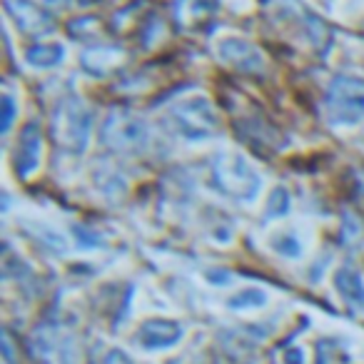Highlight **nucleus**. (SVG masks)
Segmentation results:
<instances>
[{"label": "nucleus", "mask_w": 364, "mask_h": 364, "mask_svg": "<svg viewBox=\"0 0 364 364\" xmlns=\"http://www.w3.org/2000/svg\"><path fill=\"white\" fill-rule=\"evenodd\" d=\"M80 3H85V6H90V3H95V0H80Z\"/></svg>", "instance_id": "393cba45"}, {"label": "nucleus", "mask_w": 364, "mask_h": 364, "mask_svg": "<svg viewBox=\"0 0 364 364\" xmlns=\"http://www.w3.org/2000/svg\"><path fill=\"white\" fill-rule=\"evenodd\" d=\"M362 235H364V228H362V223H359V218H354V215H344V223H342L344 245H359L362 242Z\"/></svg>", "instance_id": "aec40b11"}, {"label": "nucleus", "mask_w": 364, "mask_h": 364, "mask_svg": "<svg viewBox=\"0 0 364 364\" xmlns=\"http://www.w3.org/2000/svg\"><path fill=\"white\" fill-rule=\"evenodd\" d=\"M105 364H132V362H130V357H127L125 352H117V349H115V352L107 354Z\"/></svg>", "instance_id": "412c9836"}, {"label": "nucleus", "mask_w": 364, "mask_h": 364, "mask_svg": "<svg viewBox=\"0 0 364 364\" xmlns=\"http://www.w3.org/2000/svg\"><path fill=\"white\" fill-rule=\"evenodd\" d=\"M6 13L21 33L31 38H43L53 31V16L36 0H6Z\"/></svg>", "instance_id": "6e6552de"}, {"label": "nucleus", "mask_w": 364, "mask_h": 364, "mask_svg": "<svg viewBox=\"0 0 364 364\" xmlns=\"http://www.w3.org/2000/svg\"><path fill=\"white\" fill-rule=\"evenodd\" d=\"M125 63V53L120 48H112V46H95V48H87L85 53L80 55V65L87 75L92 77H105L112 75L117 68Z\"/></svg>", "instance_id": "1a4fd4ad"}, {"label": "nucleus", "mask_w": 364, "mask_h": 364, "mask_svg": "<svg viewBox=\"0 0 364 364\" xmlns=\"http://www.w3.org/2000/svg\"><path fill=\"white\" fill-rule=\"evenodd\" d=\"M92 110L80 95H65L53 112V140L58 150L70 157H80L87 152L92 140Z\"/></svg>", "instance_id": "7ed1b4c3"}, {"label": "nucleus", "mask_w": 364, "mask_h": 364, "mask_svg": "<svg viewBox=\"0 0 364 364\" xmlns=\"http://www.w3.org/2000/svg\"><path fill=\"white\" fill-rule=\"evenodd\" d=\"M269 250L284 259H299L307 252V237L299 228H284L269 235Z\"/></svg>", "instance_id": "f8f14e48"}, {"label": "nucleus", "mask_w": 364, "mask_h": 364, "mask_svg": "<svg viewBox=\"0 0 364 364\" xmlns=\"http://www.w3.org/2000/svg\"><path fill=\"white\" fill-rule=\"evenodd\" d=\"M46 3H50V6H65V3H68V0H46Z\"/></svg>", "instance_id": "b1692460"}, {"label": "nucleus", "mask_w": 364, "mask_h": 364, "mask_svg": "<svg viewBox=\"0 0 364 364\" xmlns=\"http://www.w3.org/2000/svg\"><path fill=\"white\" fill-rule=\"evenodd\" d=\"M182 339V327L170 319H150L137 332V342L145 349H165Z\"/></svg>", "instance_id": "9d476101"}, {"label": "nucleus", "mask_w": 364, "mask_h": 364, "mask_svg": "<svg viewBox=\"0 0 364 364\" xmlns=\"http://www.w3.org/2000/svg\"><path fill=\"white\" fill-rule=\"evenodd\" d=\"M334 287L347 304H352L354 309H364V277L359 269L349 267V264L339 267L334 272Z\"/></svg>", "instance_id": "ddd939ff"}, {"label": "nucleus", "mask_w": 364, "mask_h": 364, "mask_svg": "<svg viewBox=\"0 0 364 364\" xmlns=\"http://www.w3.org/2000/svg\"><path fill=\"white\" fill-rule=\"evenodd\" d=\"M92 182H95L97 193H102L110 200H120V198H125V193H127L125 175L117 172L115 167H107V165L97 167L95 175H92Z\"/></svg>", "instance_id": "2eb2a0df"}, {"label": "nucleus", "mask_w": 364, "mask_h": 364, "mask_svg": "<svg viewBox=\"0 0 364 364\" xmlns=\"http://www.w3.org/2000/svg\"><path fill=\"white\" fill-rule=\"evenodd\" d=\"M100 142L117 155H137L150 145V127L145 117L132 110H110L102 120Z\"/></svg>", "instance_id": "39448f33"}, {"label": "nucleus", "mask_w": 364, "mask_h": 364, "mask_svg": "<svg viewBox=\"0 0 364 364\" xmlns=\"http://www.w3.org/2000/svg\"><path fill=\"white\" fill-rule=\"evenodd\" d=\"M18 112H21V105H18L16 95L13 92H3V135H8L13 130Z\"/></svg>", "instance_id": "6ab92c4d"}, {"label": "nucleus", "mask_w": 364, "mask_h": 364, "mask_svg": "<svg viewBox=\"0 0 364 364\" xmlns=\"http://www.w3.org/2000/svg\"><path fill=\"white\" fill-rule=\"evenodd\" d=\"M213 53L220 63H225L228 68L237 73H247V75H255V73H262L267 60H264V53L255 46L252 41L242 36H232V33H225L218 41L213 43Z\"/></svg>", "instance_id": "423d86ee"}, {"label": "nucleus", "mask_w": 364, "mask_h": 364, "mask_svg": "<svg viewBox=\"0 0 364 364\" xmlns=\"http://www.w3.org/2000/svg\"><path fill=\"white\" fill-rule=\"evenodd\" d=\"M324 115L334 127H357L364 122V77L337 75L324 92Z\"/></svg>", "instance_id": "20e7f679"}, {"label": "nucleus", "mask_w": 364, "mask_h": 364, "mask_svg": "<svg viewBox=\"0 0 364 364\" xmlns=\"http://www.w3.org/2000/svg\"><path fill=\"white\" fill-rule=\"evenodd\" d=\"M167 122L180 140L193 142V145L213 140L220 132L218 110L205 92H190L172 102L167 110Z\"/></svg>", "instance_id": "f03ea898"}, {"label": "nucleus", "mask_w": 364, "mask_h": 364, "mask_svg": "<svg viewBox=\"0 0 364 364\" xmlns=\"http://www.w3.org/2000/svg\"><path fill=\"white\" fill-rule=\"evenodd\" d=\"M43 152H46V140H43V127L36 120H31L21 130V140L16 145V157H13V165H16L18 177L23 180H31L43 165Z\"/></svg>", "instance_id": "0eeeda50"}, {"label": "nucleus", "mask_w": 364, "mask_h": 364, "mask_svg": "<svg viewBox=\"0 0 364 364\" xmlns=\"http://www.w3.org/2000/svg\"><path fill=\"white\" fill-rule=\"evenodd\" d=\"M292 208V198H289V190L277 185V188L269 193L267 203H264V220H282L289 215Z\"/></svg>", "instance_id": "dca6fc26"}, {"label": "nucleus", "mask_w": 364, "mask_h": 364, "mask_svg": "<svg viewBox=\"0 0 364 364\" xmlns=\"http://www.w3.org/2000/svg\"><path fill=\"white\" fill-rule=\"evenodd\" d=\"M68 46L60 41H41L26 50V65L31 70H55L65 63Z\"/></svg>", "instance_id": "9b49d317"}, {"label": "nucleus", "mask_w": 364, "mask_h": 364, "mask_svg": "<svg viewBox=\"0 0 364 364\" xmlns=\"http://www.w3.org/2000/svg\"><path fill=\"white\" fill-rule=\"evenodd\" d=\"M208 277L213 279V282H220V284H228L230 282V274L228 272H218V269H210Z\"/></svg>", "instance_id": "5701e85b"}, {"label": "nucleus", "mask_w": 364, "mask_h": 364, "mask_svg": "<svg viewBox=\"0 0 364 364\" xmlns=\"http://www.w3.org/2000/svg\"><path fill=\"white\" fill-rule=\"evenodd\" d=\"M33 232L38 235V240H41L46 247H50L53 252H68V237L63 232H58L53 225L48 223H33L31 225Z\"/></svg>", "instance_id": "a211bd4d"}, {"label": "nucleus", "mask_w": 364, "mask_h": 364, "mask_svg": "<svg viewBox=\"0 0 364 364\" xmlns=\"http://www.w3.org/2000/svg\"><path fill=\"white\" fill-rule=\"evenodd\" d=\"M264 304H267V292L259 287H245L228 299L230 309H257L264 307Z\"/></svg>", "instance_id": "f3484780"}, {"label": "nucleus", "mask_w": 364, "mask_h": 364, "mask_svg": "<svg viewBox=\"0 0 364 364\" xmlns=\"http://www.w3.org/2000/svg\"><path fill=\"white\" fill-rule=\"evenodd\" d=\"M213 180L220 193L242 205L257 203L264 188L262 172L237 150H220L213 157Z\"/></svg>", "instance_id": "f257e3e1"}, {"label": "nucleus", "mask_w": 364, "mask_h": 364, "mask_svg": "<svg viewBox=\"0 0 364 364\" xmlns=\"http://www.w3.org/2000/svg\"><path fill=\"white\" fill-rule=\"evenodd\" d=\"M284 362H287V364H302V362H304L302 349H289L287 357H284Z\"/></svg>", "instance_id": "4be33fe9"}, {"label": "nucleus", "mask_w": 364, "mask_h": 364, "mask_svg": "<svg viewBox=\"0 0 364 364\" xmlns=\"http://www.w3.org/2000/svg\"><path fill=\"white\" fill-rule=\"evenodd\" d=\"M215 13V0H175V18L182 28H195Z\"/></svg>", "instance_id": "4468645a"}]
</instances>
